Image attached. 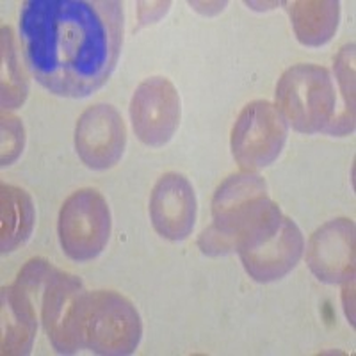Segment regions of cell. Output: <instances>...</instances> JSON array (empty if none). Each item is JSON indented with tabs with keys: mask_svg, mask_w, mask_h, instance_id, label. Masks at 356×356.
Returning <instances> with one entry per match:
<instances>
[{
	"mask_svg": "<svg viewBox=\"0 0 356 356\" xmlns=\"http://www.w3.org/2000/svg\"><path fill=\"white\" fill-rule=\"evenodd\" d=\"M287 122L275 104L251 102L232 129V155L243 171L264 170L280 157L287 143Z\"/></svg>",
	"mask_w": 356,
	"mask_h": 356,
	"instance_id": "52a82bcc",
	"label": "cell"
},
{
	"mask_svg": "<svg viewBox=\"0 0 356 356\" xmlns=\"http://www.w3.org/2000/svg\"><path fill=\"white\" fill-rule=\"evenodd\" d=\"M303 251L305 239L300 227L284 216L278 205L237 243V253L244 269L260 284L285 278L300 264Z\"/></svg>",
	"mask_w": 356,
	"mask_h": 356,
	"instance_id": "3957f363",
	"label": "cell"
},
{
	"mask_svg": "<svg viewBox=\"0 0 356 356\" xmlns=\"http://www.w3.org/2000/svg\"><path fill=\"white\" fill-rule=\"evenodd\" d=\"M287 6L292 29L301 44L319 49L333 40L340 24L337 0H296Z\"/></svg>",
	"mask_w": 356,
	"mask_h": 356,
	"instance_id": "5bb4252c",
	"label": "cell"
},
{
	"mask_svg": "<svg viewBox=\"0 0 356 356\" xmlns=\"http://www.w3.org/2000/svg\"><path fill=\"white\" fill-rule=\"evenodd\" d=\"M38 305L13 284L2 289V355H29L38 332Z\"/></svg>",
	"mask_w": 356,
	"mask_h": 356,
	"instance_id": "4fadbf2b",
	"label": "cell"
},
{
	"mask_svg": "<svg viewBox=\"0 0 356 356\" xmlns=\"http://www.w3.org/2000/svg\"><path fill=\"white\" fill-rule=\"evenodd\" d=\"M20 41L33 77L56 97L84 98L109 81L123 43L116 0H29Z\"/></svg>",
	"mask_w": 356,
	"mask_h": 356,
	"instance_id": "6da1fadb",
	"label": "cell"
},
{
	"mask_svg": "<svg viewBox=\"0 0 356 356\" xmlns=\"http://www.w3.org/2000/svg\"><path fill=\"white\" fill-rule=\"evenodd\" d=\"M36 209L27 191L2 184L0 187V250L11 253L33 235Z\"/></svg>",
	"mask_w": 356,
	"mask_h": 356,
	"instance_id": "9a60e30c",
	"label": "cell"
},
{
	"mask_svg": "<svg viewBox=\"0 0 356 356\" xmlns=\"http://www.w3.org/2000/svg\"><path fill=\"white\" fill-rule=\"evenodd\" d=\"M127 129L122 114L109 104H97L81 114L75 127V150L89 170H111L123 157Z\"/></svg>",
	"mask_w": 356,
	"mask_h": 356,
	"instance_id": "30bf717a",
	"label": "cell"
},
{
	"mask_svg": "<svg viewBox=\"0 0 356 356\" xmlns=\"http://www.w3.org/2000/svg\"><path fill=\"white\" fill-rule=\"evenodd\" d=\"M89 292L77 276L56 269L41 298V321L50 344L61 355L84 348Z\"/></svg>",
	"mask_w": 356,
	"mask_h": 356,
	"instance_id": "ba28073f",
	"label": "cell"
},
{
	"mask_svg": "<svg viewBox=\"0 0 356 356\" xmlns=\"http://www.w3.org/2000/svg\"><path fill=\"white\" fill-rule=\"evenodd\" d=\"M275 95L287 125L307 136L326 132L337 114L335 86L324 66H292L278 81Z\"/></svg>",
	"mask_w": 356,
	"mask_h": 356,
	"instance_id": "277c9868",
	"label": "cell"
},
{
	"mask_svg": "<svg viewBox=\"0 0 356 356\" xmlns=\"http://www.w3.org/2000/svg\"><path fill=\"white\" fill-rule=\"evenodd\" d=\"M2 109H18L24 106L29 93L27 79L22 70L18 50L9 27H2Z\"/></svg>",
	"mask_w": 356,
	"mask_h": 356,
	"instance_id": "e0dca14e",
	"label": "cell"
},
{
	"mask_svg": "<svg viewBox=\"0 0 356 356\" xmlns=\"http://www.w3.org/2000/svg\"><path fill=\"white\" fill-rule=\"evenodd\" d=\"M25 146V129L17 116L2 114V166H11Z\"/></svg>",
	"mask_w": 356,
	"mask_h": 356,
	"instance_id": "ac0fdd59",
	"label": "cell"
},
{
	"mask_svg": "<svg viewBox=\"0 0 356 356\" xmlns=\"http://www.w3.org/2000/svg\"><path fill=\"white\" fill-rule=\"evenodd\" d=\"M335 77L342 91L344 109L337 113L328 136H349L355 132V43L346 44L335 59Z\"/></svg>",
	"mask_w": 356,
	"mask_h": 356,
	"instance_id": "2e32d148",
	"label": "cell"
},
{
	"mask_svg": "<svg viewBox=\"0 0 356 356\" xmlns=\"http://www.w3.org/2000/svg\"><path fill=\"white\" fill-rule=\"evenodd\" d=\"M275 207L262 177L250 171L232 175L216 191L212 200L214 221L200 235V248L211 257L237 251L241 237Z\"/></svg>",
	"mask_w": 356,
	"mask_h": 356,
	"instance_id": "7a4b0ae2",
	"label": "cell"
},
{
	"mask_svg": "<svg viewBox=\"0 0 356 356\" xmlns=\"http://www.w3.org/2000/svg\"><path fill=\"white\" fill-rule=\"evenodd\" d=\"M198 202L184 175L166 173L159 178L150 196V219L155 232L168 241L187 239L195 228Z\"/></svg>",
	"mask_w": 356,
	"mask_h": 356,
	"instance_id": "7c38bea8",
	"label": "cell"
},
{
	"mask_svg": "<svg viewBox=\"0 0 356 356\" xmlns=\"http://www.w3.org/2000/svg\"><path fill=\"white\" fill-rule=\"evenodd\" d=\"M113 228L109 203L95 189L75 191L59 212V243L68 259L89 262L106 250Z\"/></svg>",
	"mask_w": 356,
	"mask_h": 356,
	"instance_id": "8992f818",
	"label": "cell"
},
{
	"mask_svg": "<svg viewBox=\"0 0 356 356\" xmlns=\"http://www.w3.org/2000/svg\"><path fill=\"white\" fill-rule=\"evenodd\" d=\"M143 323L139 312L114 291L89 292L84 348L95 355L125 356L139 348Z\"/></svg>",
	"mask_w": 356,
	"mask_h": 356,
	"instance_id": "5b68a950",
	"label": "cell"
},
{
	"mask_svg": "<svg viewBox=\"0 0 356 356\" xmlns=\"http://www.w3.org/2000/svg\"><path fill=\"white\" fill-rule=\"evenodd\" d=\"M307 264L324 284H344L355 278V222L337 218L312 234L307 246Z\"/></svg>",
	"mask_w": 356,
	"mask_h": 356,
	"instance_id": "8fae6325",
	"label": "cell"
},
{
	"mask_svg": "<svg viewBox=\"0 0 356 356\" xmlns=\"http://www.w3.org/2000/svg\"><path fill=\"white\" fill-rule=\"evenodd\" d=\"M182 116V102L173 82L150 77L136 88L130 102L134 132L143 145L162 148L173 139Z\"/></svg>",
	"mask_w": 356,
	"mask_h": 356,
	"instance_id": "9c48e42d",
	"label": "cell"
}]
</instances>
